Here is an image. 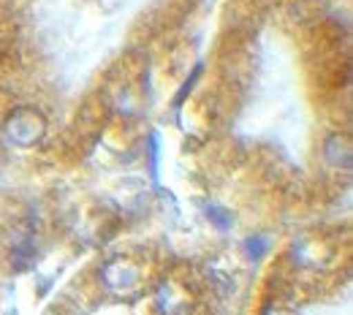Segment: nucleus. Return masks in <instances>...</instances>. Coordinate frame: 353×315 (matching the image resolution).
I'll use <instances>...</instances> for the list:
<instances>
[{"label": "nucleus", "mask_w": 353, "mask_h": 315, "mask_svg": "<svg viewBox=\"0 0 353 315\" xmlns=\"http://www.w3.org/2000/svg\"><path fill=\"white\" fill-rule=\"evenodd\" d=\"M210 212H212V215H210V218H212V221H215V223L221 225V228H225V225H231V218H223V215H225V212H223V210H210Z\"/></svg>", "instance_id": "obj_5"}, {"label": "nucleus", "mask_w": 353, "mask_h": 315, "mask_svg": "<svg viewBox=\"0 0 353 315\" xmlns=\"http://www.w3.org/2000/svg\"><path fill=\"white\" fill-rule=\"evenodd\" d=\"M101 277H103L106 288L120 294V296H133L141 288V270L128 258H112L101 270Z\"/></svg>", "instance_id": "obj_1"}, {"label": "nucleus", "mask_w": 353, "mask_h": 315, "mask_svg": "<svg viewBox=\"0 0 353 315\" xmlns=\"http://www.w3.org/2000/svg\"><path fill=\"white\" fill-rule=\"evenodd\" d=\"M264 315H296L294 310H285V307H272V310H266Z\"/></svg>", "instance_id": "obj_6"}, {"label": "nucleus", "mask_w": 353, "mask_h": 315, "mask_svg": "<svg viewBox=\"0 0 353 315\" xmlns=\"http://www.w3.org/2000/svg\"><path fill=\"white\" fill-rule=\"evenodd\" d=\"M248 250H250V256H253V258H261V256H264V250H266V242L264 239H250V242H248Z\"/></svg>", "instance_id": "obj_4"}, {"label": "nucleus", "mask_w": 353, "mask_h": 315, "mask_svg": "<svg viewBox=\"0 0 353 315\" xmlns=\"http://www.w3.org/2000/svg\"><path fill=\"white\" fill-rule=\"evenodd\" d=\"M6 134L11 141L28 147V144L39 141L44 134V117L36 109H17L6 123Z\"/></svg>", "instance_id": "obj_2"}, {"label": "nucleus", "mask_w": 353, "mask_h": 315, "mask_svg": "<svg viewBox=\"0 0 353 315\" xmlns=\"http://www.w3.org/2000/svg\"><path fill=\"white\" fill-rule=\"evenodd\" d=\"M155 302H158L161 315H190V310H193V299H190L188 288L182 283H174V280H166L158 288Z\"/></svg>", "instance_id": "obj_3"}]
</instances>
